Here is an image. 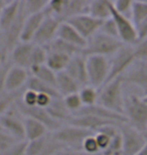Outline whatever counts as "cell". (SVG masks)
Returning a JSON list of instances; mask_svg holds the SVG:
<instances>
[{"mask_svg": "<svg viewBox=\"0 0 147 155\" xmlns=\"http://www.w3.org/2000/svg\"><path fill=\"white\" fill-rule=\"evenodd\" d=\"M119 131L122 137V155H137L147 142L144 133L127 123L121 124Z\"/></svg>", "mask_w": 147, "mask_h": 155, "instance_id": "cell-7", "label": "cell"}, {"mask_svg": "<svg viewBox=\"0 0 147 155\" xmlns=\"http://www.w3.org/2000/svg\"><path fill=\"white\" fill-rule=\"evenodd\" d=\"M123 45L124 43L120 39L111 38L98 31L87 40V45L83 49V54L86 57L98 55L110 58Z\"/></svg>", "mask_w": 147, "mask_h": 155, "instance_id": "cell-3", "label": "cell"}, {"mask_svg": "<svg viewBox=\"0 0 147 155\" xmlns=\"http://www.w3.org/2000/svg\"><path fill=\"white\" fill-rule=\"evenodd\" d=\"M123 87L124 83L122 77L105 84L101 89H99L97 104L111 112L124 116L125 95Z\"/></svg>", "mask_w": 147, "mask_h": 155, "instance_id": "cell-1", "label": "cell"}, {"mask_svg": "<svg viewBox=\"0 0 147 155\" xmlns=\"http://www.w3.org/2000/svg\"><path fill=\"white\" fill-rule=\"evenodd\" d=\"M65 73L72 79L78 83L81 88L88 85V75H87V57L83 54H77L71 58Z\"/></svg>", "mask_w": 147, "mask_h": 155, "instance_id": "cell-15", "label": "cell"}, {"mask_svg": "<svg viewBox=\"0 0 147 155\" xmlns=\"http://www.w3.org/2000/svg\"><path fill=\"white\" fill-rule=\"evenodd\" d=\"M124 85H133L141 90L143 96L147 95V60L136 61L132 67L122 76Z\"/></svg>", "mask_w": 147, "mask_h": 155, "instance_id": "cell-11", "label": "cell"}, {"mask_svg": "<svg viewBox=\"0 0 147 155\" xmlns=\"http://www.w3.org/2000/svg\"><path fill=\"white\" fill-rule=\"evenodd\" d=\"M147 18V1H133L131 10V20L137 25Z\"/></svg>", "mask_w": 147, "mask_h": 155, "instance_id": "cell-29", "label": "cell"}, {"mask_svg": "<svg viewBox=\"0 0 147 155\" xmlns=\"http://www.w3.org/2000/svg\"><path fill=\"white\" fill-rule=\"evenodd\" d=\"M55 89H57L58 95L62 98H64L68 95L78 93L80 91L81 87L78 85L76 81L72 79L65 72H61L57 74Z\"/></svg>", "mask_w": 147, "mask_h": 155, "instance_id": "cell-22", "label": "cell"}, {"mask_svg": "<svg viewBox=\"0 0 147 155\" xmlns=\"http://www.w3.org/2000/svg\"><path fill=\"white\" fill-rule=\"evenodd\" d=\"M25 89H29L32 90V91L36 92L37 94H46L52 96V98L58 99V98H62L61 96L58 95V93L57 91V89L52 86H49L48 84L42 82V81L35 79V78L31 77L29 78L28 82L26 84Z\"/></svg>", "mask_w": 147, "mask_h": 155, "instance_id": "cell-27", "label": "cell"}, {"mask_svg": "<svg viewBox=\"0 0 147 155\" xmlns=\"http://www.w3.org/2000/svg\"><path fill=\"white\" fill-rule=\"evenodd\" d=\"M94 134L89 130L72 125H62L57 131L51 132L52 137L64 146L65 150H82L83 142L87 137Z\"/></svg>", "mask_w": 147, "mask_h": 155, "instance_id": "cell-4", "label": "cell"}, {"mask_svg": "<svg viewBox=\"0 0 147 155\" xmlns=\"http://www.w3.org/2000/svg\"><path fill=\"white\" fill-rule=\"evenodd\" d=\"M37 97H38V94L36 92L29 89H24L19 97V101L26 107H34L36 106Z\"/></svg>", "mask_w": 147, "mask_h": 155, "instance_id": "cell-34", "label": "cell"}, {"mask_svg": "<svg viewBox=\"0 0 147 155\" xmlns=\"http://www.w3.org/2000/svg\"><path fill=\"white\" fill-rule=\"evenodd\" d=\"M16 142L18 141L15 140L14 138H12L11 136H9L8 134H6L5 132L0 130V153L6 150L8 147H10L11 145L16 143Z\"/></svg>", "mask_w": 147, "mask_h": 155, "instance_id": "cell-41", "label": "cell"}, {"mask_svg": "<svg viewBox=\"0 0 147 155\" xmlns=\"http://www.w3.org/2000/svg\"><path fill=\"white\" fill-rule=\"evenodd\" d=\"M48 3V0H26V1H22V6L25 14L29 16V15L43 12Z\"/></svg>", "mask_w": 147, "mask_h": 155, "instance_id": "cell-30", "label": "cell"}, {"mask_svg": "<svg viewBox=\"0 0 147 155\" xmlns=\"http://www.w3.org/2000/svg\"><path fill=\"white\" fill-rule=\"evenodd\" d=\"M11 66L12 64L8 60L1 68H0V96L5 94L4 93L5 83H6V79H7L8 72H9V70H10Z\"/></svg>", "mask_w": 147, "mask_h": 155, "instance_id": "cell-40", "label": "cell"}, {"mask_svg": "<svg viewBox=\"0 0 147 155\" xmlns=\"http://www.w3.org/2000/svg\"><path fill=\"white\" fill-rule=\"evenodd\" d=\"M135 27L137 30V35H138V40L147 38V18L138 23L137 25H135Z\"/></svg>", "mask_w": 147, "mask_h": 155, "instance_id": "cell-43", "label": "cell"}, {"mask_svg": "<svg viewBox=\"0 0 147 155\" xmlns=\"http://www.w3.org/2000/svg\"><path fill=\"white\" fill-rule=\"evenodd\" d=\"M137 155H147V142H146L145 145L142 147V149L139 151V153Z\"/></svg>", "mask_w": 147, "mask_h": 155, "instance_id": "cell-47", "label": "cell"}, {"mask_svg": "<svg viewBox=\"0 0 147 155\" xmlns=\"http://www.w3.org/2000/svg\"><path fill=\"white\" fill-rule=\"evenodd\" d=\"M45 16V14L43 13V12H42V13L29 15V16L26 17L25 21H24L23 27H22V31H21L20 41H22V42L33 41L34 36H35L37 30H38Z\"/></svg>", "mask_w": 147, "mask_h": 155, "instance_id": "cell-19", "label": "cell"}, {"mask_svg": "<svg viewBox=\"0 0 147 155\" xmlns=\"http://www.w3.org/2000/svg\"><path fill=\"white\" fill-rule=\"evenodd\" d=\"M79 96L84 107L94 106V105L98 103L99 90L90 85L84 86L80 89Z\"/></svg>", "mask_w": 147, "mask_h": 155, "instance_id": "cell-28", "label": "cell"}, {"mask_svg": "<svg viewBox=\"0 0 147 155\" xmlns=\"http://www.w3.org/2000/svg\"><path fill=\"white\" fill-rule=\"evenodd\" d=\"M62 21L54 16L45 15L35 36L33 38V43L36 45L46 46L55 38H57L58 30Z\"/></svg>", "mask_w": 147, "mask_h": 155, "instance_id": "cell-12", "label": "cell"}, {"mask_svg": "<svg viewBox=\"0 0 147 155\" xmlns=\"http://www.w3.org/2000/svg\"><path fill=\"white\" fill-rule=\"evenodd\" d=\"M48 51H55V52H59V54L68 55V57L73 58L75 55L83 54V49L80 48H77L71 43L59 38H55L51 43H48V45L45 46Z\"/></svg>", "mask_w": 147, "mask_h": 155, "instance_id": "cell-24", "label": "cell"}, {"mask_svg": "<svg viewBox=\"0 0 147 155\" xmlns=\"http://www.w3.org/2000/svg\"><path fill=\"white\" fill-rule=\"evenodd\" d=\"M71 58H72L68 57V55L59 54V52L48 51V58H46L45 64L52 71H54L55 74H58L61 72H65Z\"/></svg>", "mask_w": 147, "mask_h": 155, "instance_id": "cell-25", "label": "cell"}, {"mask_svg": "<svg viewBox=\"0 0 147 155\" xmlns=\"http://www.w3.org/2000/svg\"><path fill=\"white\" fill-rule=\"evenodd\" d=\"M58 155H103V154L102 152L98 154H90L83 150H65V151L59 152Z\"/></svg>", "mask_w": 147, "mask_h": 155, "instance_id": "cell-44", "label": "cell"}, {"mask_svg": "<svg viewBox=\"0 0 147 155\" xmlns=\"http://www.w3.org/2000/svg\"><path fill=\"white\" fill-rule=\"evenodd\" d=\"M7 2L8 1H6V0H0V16H1V13L5 7V5L7 4Z\"/></svg>", "mask_w": 147, "mask_h": 155, "instance_id": "cell-46", "label": "cell"}, {"mask_svg": "<svg viewBox=\"0 0 147 155\" xmlns=\"http://www.w3.org/2000/svg\"><path fill=\"white\" fill-rule=\"evenodd\" d=\"M82 150L85 151L87 153H90V154L101 153L100 148L98 146V143H97L95 134L90 135L89 137H87L85 139V141L83 142V145H82Z\"/></svg>", "mask_w": 147, "mask_h": 155, "instance_id": "cell-38", "label": "cell"}, {"mask_svg": "<svg viewBox=\"0 0 147 155\" xmlns=\"http://www.w3.org/2000/svg\"><path fill=\"white\" fill-rule=\"evenodd\" d=\"M7 61H8V54L4 51H0V68H1Z\"/></svg>", "mask_w": 147, "mask_h": 155, "instance_id": "cell-45", "label": "cell"}, {"mask_svg": "<svg viewBox=\"0 0 147 155\" xmlns=\"http://www.w3.org/2000/svg\"><path fill=\"white\" fill-rule=\"evenodd\" d=\"M54 100H55V98H52V96H49V95L38 94L36 106L39 108H42V109H48V107L52 105Z\"/></svg>", "mask_w": 147, "mask_h": 155, "instance_id": "cell-42", "label": "cell"}, {"mask_svg": "<svg viewBox=\"0 0 147 155\" xmlns=\"http://www.w3.org/2000/svg\"><path fill=\"white\" fill-rule=\"evenodd\" d=\"M65 22L70 23L84 38L88 40L99 31L103 21L96 19L88 13H86L75 16Z\"/></svg>", "mask_w": 147, "mask_h": 155, "instance_id": "cell-13", "label": "cell"}, {"mask_svg": "<svg viewBox=\"0 0 147 155\" xmlns=\"http://www.w3.org/2000/svg\"><path fill=\"white\" fill-rule=\"evenodd\" d=\"M89 2L87 0H65V7L61 16L62 22H65L68 19L81 14L88 12Z\"/></svg>", "mask_w": 147, "mask_h": 155, "instance_id": "cell-21", "label": "cell"}, {"mask_svg": "<svg viewBox=\"0 0 147 155\" xmlns=\"http://www.w3.org/2000/svg\"><path fill=\"white\" fill-rule=\"evenodd\" d=\"M34 48L33 42H22L20 41L14 48L9 52L8 60L12 66L23 68L29 71L31 54Z\"/></svg>", "mask_w": 147, "mask_h": 155, "instance_id": "cell-16", "label": "cell"}, {"mask_svg": "<svg viewBox=\"0 0 147 155\" xmlns=\"http://www.w3.org/2000/svg\"><path fill=\"white\" fill-rule=\"evenodd\" d=\"M124 116L127 124L138 131H147V103L137 95L125 96Z\"/></svg>", "mask_w": 147, "mask_h": 155, "instance_id": "cell-2", "label": "cell"}, {"mask_svg": "<svg viewBox=\"0 0 147 155\" xmlns=\"http://www.w3.org/2000/svg\"><path fill=\"white\" fill-rule=\"evenodd\" d=\"M21 93H16V94H6L5 93L0 96V117L4 115L13 106L17 99L20 97Z\"/></svg>", "mask_w": 147, "mask_h": 155, "instance_id": "cell-33", "label": "cell"}, {"mask_svg": "<svg viewBox=\"0 0 147 155\" xmlns=\"http://www.w3.org/2000/svg\"><path fill=\"white\" fill-rule=\"evenodd\" d=\"M87 13L101 21L108 19L111 17V1H109V0L90 1Z\"/></svg>", "mask_w": 147, "mask_h": 155, "instance_id": "cell-23", "label": "cell"}, {"mask_svg": "<svg viewBox=\"0 0 147 155\" xmlns=\"http://www.w3.org/2000/svg\"><path fill=\"white\" fill-rule=\"evenodd\" d=\"M113 7L115 10L119 12L120 14L131 18V10H132L133 1L130 0H117V1H112Z\"/></svg>", "mask_w": 147, "mask_h": 155, "instance_id": "cell-36", "label": "cell"}, {"mask_svg": "<svg viewBox=\"0 0 147 155\" xmlns=\"http://www.w3.org/2000/svg\"><path fill=\"white\" fill-rule=\"evenodd\" d=\"M143 100H144V102H146V103H147V95L146 96H143Z\"/></svg>", "mask_w": 147, "mask_h": 155, "instance_id": "cell-48", "label": "cell"}, {"mask_svg": "<svg viewBox=\"0 0 147 155\" xmlns=\"http://www.w3.org/2000/svg\"><path fill=\"white\" fill-rule=\"evenodd\" d=\"M99 31L102 32V33H104V35H108V36H111V38L119 39L117 26H116V24H115L113 18H112V17L108 18V19H106V20L103 21Z\"/></svg>", "mask_w": 147, "mask_h": 155, "instance_id": "cell-35", "label": "cell"}, {"mask_svg": "<svg viewBox=\"0 0 147 155\" xmlns=\"http://www.w3.org/2000/svg\"><path fill=\"white\" fill-rule=\"evenodd\" d=\"M49 133L45 125L33 120L31 118L24 117V138L26 142H31L45 137Z\"/></svg>", "mask_w": 147, "mask_h": 155, "instance_id": "cell-20", "label": "cell"}, {"mask_svg": "<svg viewBox=\"0 0 147 155\" xmlns=\"http://www.w3.org/2000/svg\"><path fill=\"white\" fill-rule=\"evenodd\" d=\"M111 17L117 26L119 39L126 45H134L138 41L136 27L131 18L124 16L115 10L111 1Z\"/></svg>", "mask_w": 147, "mask_h": 155, "instance_id": "cell-10", "label": "cell"}, {"mask_svg": "<svg viewBox=\"0 0 147 155\" xmlns=\"http://www.w3.org/2000/svg\"><path fill=\"white\" fill-rule=\"evenodd\" d=\"M57 38L62 39L77 48L84 49L87 45V40L68 22H62L58 30Z\"/></svg>", "mask_w": 147, "mask_h": 155, "instance_id": "cell-18", "label": "cell"}, {"mask_svg": "<svg viewBox=\"0 0 147 155\" xmlns=\"http://www.w3.org/2000/svg\"><path fill=\"white\" fill-rule=\"evenodd\" d=\"M14 107L18 110L21 115L25 118H31L33 120H36L38 122L42 123L43 125L48 127L49 132H55L58 129L64 125L61 122H58V120H55V118H52L51 114L48 113V111L46 109H42L37 106L34 107H26L20 103L19 98L17 99L16 102L14 103Z\"/></svg>", "mask_w": 147, "mask_h": 155, "instance_id": "cell-9", "label": "cell"}, {"mask_svg": "<svg viewBox=\"0 0 147 155\" xmlns=\"http://www.w3.org/2000/svg\"><path fill=\"white\" fill-rule=\"evenodd\" d=\"M0 130L17 141H25L24 138V117L18 112L14 105L0 117Z\"/></svg>", "mask_w": 147, "mask_h": 155, "instance_id": "cell-8", "label": "cell"}, {"mask_svg": "<svg viewBox=\"0 0 147 155\" xmlns=\"http://www.w3.org/2000/svg\"><path fill=\"white\" fill-rule=\"evenodd\" d=\"M144 134H145V136H146V138H147V131H146V132L144 133Z\"/></svg>", "mask_w": 147, "mask_h": 155, "instance_id": "cell-49", "label": "cell"}, {"mask_svg": "<svg viewBox=\"0 0 147 155\" xmlns=\"http://www.w3.org/2000/svg\"><path fill=\"white\" fill-rule=\"evenodd\" d=\"M133 49L137 61L147 60V38L138 40L136 45H133Z\"/></svg>", "mask_w": 147, "mask_h": 155, "instance_id": "cell-39", "label": "cell"}, {"mask_svg": "<svg viewBox=\"0 0 147 155\" xmlns=\"http://www.w3.org/2000/svg\"><path fill=\"white\" fill-rule=\"evenodd\" d=\"M109 60H110V73L107 83L122 77L137 61L134 54L133 45H126L122 46Z\"/></svg>", "mask_w": 147, "mask_h": 155, "instance_id": "cell-6", "label": "cell"}, {"mask_svg": "<svg viewBox=\"0 0 147 155\" xmlns=\"http://www.w3.org/2000/svg\"><path fill=\"white\" fill-rule=\"evenodd\" d=\"M110 73L109 58L91 55L87 57V75L88 85L96 89H101L107 83Z\"/></svg>", "mask_w": 147, "mask_h": 155, "instance_id": "cell-5", "label": "cell"}, {"mask_svg": "<svg viewBox=\"0 0 147 155\" xmlns=\"http://www.w3.org/2000/svg\"><path fill=\"white\" fill-rule=\"evenodd\" d=\"M26 141H18L0 153V155H26Z\"/></svg>", "mask_w": 147, "mask_h": 155, "instance_id": "cell-37", "label": "cell"}, {"mask_svg": "<svg viewBox=\"0 0 147 155\" xmlns=\"http://www.w3.org/2000/svg\"><path fill=\"white\" fill-rule=\"evenodd\" d=\"M46 58H48V51L45 46H40L34 45L32 54H31V60H30V68L40 66V64H45Z\"/></svg>", "mask_w": 147, "mask_h": 155, "instance_id": "cell-32", "label": "cell"}, {"mask_svg": "<svg viewBox=\"0 0 147 155\" xmlns=\"http://www.w3.org/2000/svg\"><path fill=\"white\" fill-rule=\"evenodd\" d=\"M21 10H22V1L14 0L7 2L0 16V32L9 28L17 20Z\"/></svg>", "mask_w": 147, "mask_h": 155, "instance_id": "cell-17", "label": "cell"}, {"mask_svg": "<svg viewBox=\"0 0 147 155\" xmlns=\"http://www.w3.org/2000/svg\"><path fill=\"white\" fill-rule=\"evenodd\" d=\"M62 103H64L65 109L71 113V115H74V114L78 113L84 107L79 96V92L64 97L62 98Z\"/></svg>", "mask_w": 147, "mask_h": 155, "instance_id": "cell-31", "label": "cell"}, {"mask_svg": "<svg viewBox=\"0 0 147 155\" xmlns=\"http://www.w3.org/2000/svg\"><path fill=\"white\" fill-rule=\"evenodd\" d=\"M29 78L30 73L28 70L11 66L10 70L8 72L7 79H6L4 93H6V94L21 93L25 89Z\"/></svg>", "mask_w": 147, "mask_h": 155, "instance_id": "cell-14", "label": "cell"}, {"mask_svg": "<svg viewBox=\"0 0 147 155\" xmlns=\"http://www.w3.org/2000/svg\"><path fill=\"white\" fill-rule=\"evenodd\" d=\"M29 73L31 77L35 78V79L42 81V82L55 88L57 74H55L54 71H52L49 69L46 64H40V66L32 67L29 70Z\"/></svg>", "mask_w": 147, "mask_h": 155, "instance_id": "cell-26", "label": "cell"}]
</instances>
